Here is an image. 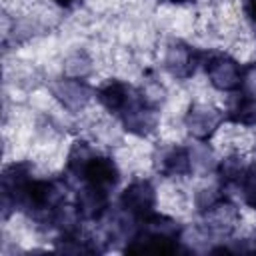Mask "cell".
Listing matches in <instances>:
<instances>
[{"label": "cell", "mask_w": 256, "mask_h": 256, "mask_svg": "<svg viewBox=\"0 0 256 256\" xmlns=\"http://www.w3.org/2000/svg\"><path fill=\"white\" fill-rule=\"evenodd\" d=\"M204 70L214 88L222 92H236L244 84L246 68L226 54H210L204 60Z\"/></svg>", "instance_id": "obj_3"}, {"label": "cell", "mask_w": 256, "mask_h": 256, "mask_svg": "<svg viewBox=\"0 0 256 256\" xmlns=\"http://www.w3.org/2000/svg\"><path fill=\"white\" fill-rule=\"evenodd\" d=\"M226 116H222L220 112H216L214 108H206V106H192L186 114V126L190 130L192 136H196L198 140H208L216 128L220 126V122Z\"/></svg>", "instance_id": "obj_7"}, {"label": "cell", "mask_w": 256, "mask_h": 256, "mask_svg": "<svg viewBox=\"0 0 256 256\" xmlns=\"http://www.w3.org/2000/svg\"><path fill=\"white\" fill-rule=\"evenodd\" d=\"M164 2H170V4H184V2H188V0H164Z\"/></svg>", "instance_id": "obj_15"}, {"label": "cell", "mask_w": 256, "mask_h": 256, "mask_svg": "<svg viewBox=\"0 0 256 256\" xmlns=\"http://www.w3.org/2000/svg\"><path fill=\"white\" fill-rule=\"evenodd\" d=\"M108 210V192L94 188V186H86L82 190H78L76 194V212L78 216L86 218V220H98L102 218V214Z\"/></svg>", "instance_id": "obj_8"}, {"label": "cell", "mask_w": 256, "mask_h": 256, "mask_svg": "<svg viewBox=\"0 0 256 256\" xmlns=\"http://www.w3.org/2000/svg\"><path fill=\"white\" fill-rule=\"evenodd\" d=\"M118 116H120V120H122V124L128 132H134V134H140V136L152 132L154 126H156L154 106L142 94H138L136 90L132 92L128 104L124 106V110Z\"/></svg>", "instance_id": "obj_4"}, {"label": "cell", "mask_w": 256, "mask_h": 256, "mask_svg": "<svg viewBox=\"0 0 256 256\" xmlns=\"http://www.w3.org/2000/svg\"><path fill=\"white\" fill-rule=\"evenodd\" d=\"M58 6H64V8H70V6H74L76 2H80V0H54Z\"/></svg>", "instance_id": "obj_14"}, {"label": "cell", "mask_w": 256, "mask_h": 256, "mask_svg": "<svg viewBox=\"0 0 256 256\" xmlns=\"http://www.w3.org/2000/svg\"><path fill=\"white\" fill-rule=\"evenodd\" d=\"M226 118L236 124H256V96L252 94H236L228 106Z\"/></svg>", "instance_id": "obj_11"}, {"label": "cell", "mask_w": 256, "mask_h": 256, "mask_svg": "<svg viewBox=\"0 0 256 256\" xmlns=\"http://www.w3.org/2000/svg\"><path fill=\"white\" fill-rule=\"evenodd\" d=\"M68 170L86 186H94L106 192H110L120 180V172L114 160L94 154L86 142H76L72 146L68 156Z\"/></svg>", "instance_id": "obj_1"}, {"label": "cell", "mask_w": 256, "mask_h": 256, "mask_svg": "<svg viewBox=\"0 0 256 256\" xmlns=\"http://www.w3.org/2000/svg\"><path fill=\"white\" fill-rule=\"evenodd\" d=\"M56 96L70 108H78L88 100V88L78 78H68L60 82V88H56Z\"/></svg>", "instance_id": "obj_12"}, {"label": "cell", "mask_w": 256, "mask_h": 256, "mask_svg": "<svg viewBox=\"0 0 256 256\" xmlns=\"http://www.w3.org/2000/svg\"><path fill=\"white\" fill-rule=\"evenodd\" d=\"M154 202H156V194L150 182L146 180H138L132 182L120 196V206L126 214H130L132 218H136L138 222L148 218L154 212Z\"/></svg>", "instance_id": "obj_5"}, {"label": "cell", "mask_w": 256, "mask_h": 256, "mask_svg": "<svg viewBox=\"0 0 256 256\" xmlns=\"http://www.w3.org/2000/svg\"><path fill=\"white\" fill-rule=\"evenodd\" d=\"M158 170L166 176H186L192 170V158H190L188 150L182 146L166 148L160 154Z\"/></svg>", "instance_id": "obj_9"}, {"label": "cell", "mask_w": 256, "mask_h": 256, "mask_svg": "<svg viewBox=\"0 0 256 256\" xmlns=\"http://www.w3.org/2000/svg\"><path fill=\"white\" fill-rule=\"evenodd\" d=\"M246 14L256 24V0H246Z\"/></svg>", "instance_id": "obj_13"}, {"label": "cell", "mask_w": 256, "mask_h": 256, "mask_svg": "<svg viewBox=\"0 0 256 256\" xmlns=\"http://www.w3.org/2000/svg\"><path fill=\"white\" fill-rule=\"evenodd\" d=\"M200 58L202 54L194 46H188L184 42H174L170 44L166 54V68L170 70V74L178 78H188L194 74L196 66L200 64Z\"/></svg>", "instance_id": "obj_6"}, {"label": "cell", "mask_w": 256, "mask_h": 256, "mask_svg": "<svg viewBox=\"0 0 256 256\" xmlns=\"http://www.w3.org/2000/svg\"><path fill=\"white\" fill-rule=\"evenodd\" d=\"M178 246V226L174 220L150 214L140 220V228L126 246L130 252H174Z\"/></svg>", "instance_id": "obj_2"}, {"label": "cell", "mask_w": 256, "mask_h": 256, "mask_svg": "<svg viewBox=\"0 0 256 256\" xmlns=\"http://www.w3.org/2000/svg\"><path fill=\"white\" fill-rule=\"evenodd\" d=\"M132 88L126 86L120 80H110L106 82L100 90H98V100L102 102V106L114 114H120L124 110V106L128 104L130 96H132Z\"/></svg>", "instance_id": "obj_10"}]
</instances>
